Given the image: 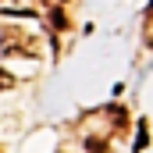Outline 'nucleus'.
<instances>
[{
	"mask_svg": "<svg viewBox=\"0 0 153 153\" xmlns=\"http://www.w3.org/2000/svg\"><path fill=\"white\" fill-rule=\"evenodd\" d=\"M50 25H53L57 32H64V29H71V25H68V18H64L61 11H50Z\"/></svg>",
	"mask_w": 153,
	"mask_h": 153,
	"instance_id": "nucleus-3",
	"label": "nucleus"
},
{
	"mask_svg": "<svg viewBox=\"0 0 153 153\" xmlns=\"http://www.w3.org/2000/svg\"><path fill=\"white\" fill-rule=\"evenodd\" d=\"M0 50H4V57H39V43L32 36H25L18 25H4Z\"/></svg>",
	"mask_w": 153,
	"mask_h": 153,
	"instance_id": "nucleus-1",
	"label": "nucleus"
},
{
	"mask_svg": "<svg viewBox=\"0 0 153 153\" xmlns=\"http://www.w3.org/2000/svg\"><path fill=\"white\" fill-rule=\"evenodd\" d=\"M85 146H89V153H107V143H103V139H96V135H93Z\"/></svg>",
	"mask_w": 153,
	"mask_h": 153,
	"instance_id": "nucleus-4",
	"label": "nucleus"
},
{
	"mask_svg": "<svg viewBox=\"0 0 153 153\" xmlns=\"http://www.w3.org/2000/svg\"><path fill=\"white\" fill-rule=\"evenodd\" d=\"M107 117H111V121H114V128H125V107H107Z\"/></svg>",
	"mask_w": 153,
	"mask_h": 153,
	"instance_id": "nucleus-2",
	"label": "nucleus"
},
{
	"mask_svg": "<svg viewBox=\"0 0 153 153\" xmlns=\"http://www.w3.org/2000/svg\"><path fill=\"white\" fill-rule=\"evenodd\" d=\"M11 85H14V78L7 75V71H0V89H11Z\"/></svg>",
	"mask_w": 153,
	"mask_h": 153,
	"instance_id": "nucleus-6",
	"label": "nucleus"
},
{
	"mask_svg": "<svg viewBox=\"0 0 153 153\" xmlns=\"http://www.w3.org/2000/svg\"><path fill=\"white\" fill-rule=\"evenodd\" d=\"M150 139H146V125H139V139H135V150H143Z\"/></svg>",
	"mask_w": 153,
	"mask_h": 153,
	"instance_id": "nucleus-5",
	"label": "nucleus"
},
{
	"mask_svg": "<svg viewBox=\"0 0 153 153\" xmlns=\"http://www.w3.org/2000/svg\"><path fill=\"white\" fill-rule=\"evenodd\" d=\"M61 4H68V0H61Z\"/></svg>",
	"mask_w": 153,
	"mask_h": 153,
	"instance_id": "nucleus-7",
	"label": "nucleus"
},
{
	"mask_svg": "<svg viewBox=\"0 0 153 153\" xmlns=\"http://www.w3.org/2000/svg\"><path fill=\"white\" fill-rule=\"evenodd\" d=\"M150 7H153V0H150Z\"/></svg>",
	"mask_w": 153,
	"mask_h": 153,
	"instance_id": "nucleus-8",
	"label": "nucleus"
}]
</instances>
